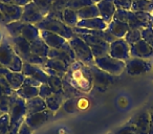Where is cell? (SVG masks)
<instances>
[{
    "mask_svg": "<svg viewBox=\"0 0 153 134\" xmlns=\"http://www.w3.org/2000/svg\"><path fill=\"white\" fill-rule=\"evenodd\" d=\"M7 114L10 115V121H11L9 132L13 134H18V131L21 125L24 123L26 116V101L18 96L15 91L11 96Z\"/></svg>",
    "mask_w": 153,
    "mask_h": 134,
    "instance_id": "obj_1",
    "label": "cell"
},
{
    "mask_svg": "<svg viewBox=\"0 0 153 134\" xmlns=\"http://www.w3.org/2000/svg\"><path fill=\"white\" fill-rule=\"evenodd\" d=\"M10 42H11L14 50L16 51V53L19 56L20 59L23 62L42 67L45 64V62L47 61V59H48V58L38 57L35 53H33L32 49H30V43L28 41H26L24 38H22L21 36L14 37V38L10 37Z\"/></svg>",
    "mask_w": 153,
    "mask_h": 134,
    "instance_id": "obj_2",
    "label": "cell"
},
{
    "mask_svg": "<svg viewBox=\"0 0 153 134\" xmlns=\"http://www.w3.org/2000/svg\"><path fill=\"white\" fill-rule=\"evenodd\" d=\"M0 64L12 71L21 73L23 61L16 53L7 37H3L0 43Z\"/></svg>",
    "mask_w": 153,
    "mask_h": 134,
    "instance_id": "obj_3",
    "label": "cell"
},
{
    "mask_svg": "<svg viewBox=\"0 0 153 134\" xmlns=\"http://www.w3.org/2000/svg\"><path fill=\"white\" fill-rule=\"evenodd\" d=\"M36 26L40 30H46V32L60 35L67 41L76 35L74 33V30L68 25H66L63 21L55 19V18H51L48 16H45L44 19L41 22H39L38 24H36Z\"/></svg>",
    "mask_w": 153,
    "mask_h": 134,
    "instance_id": "obj_4",
    "label": "cell"
},
{
    "mask_svg": "<svg viewBox=\"0 0 153 134\" xmlns=\"http://www.w3.org/2000/svg\"><path fill=\"white\" fill-rule=\"evenodd\" d=\"M68 43H69L74 55H76V61L81 62L82 64L86 66L94 64V58L91 49H90V46L85 41L82 40L79 36L74 35L71 39L68 40Z\"/></svg>",
    "mask_w": 153,
    "mask_h": 134,
    "instance_id": "obj_5",
    "label": "cell"
},
{
    "mask_svg": "<svg viewBox=\"0 0 153 134\" xmlns=\"http://www.w3.org/2000/svg\"><path fill=\"white\" fill-rule=\"evenodd\" d=\"M94 65H97L99 68L106 71L109 75L119 77L120 75L123 73V71H125L126 62L114 59L109 55H106L104 57L94 59Z\"/></svg>",
    "mask_w": 153,
    "mask_h": 134,
    "instance_id": "obj_6",
    "label": "cell"
},
{
    "mask_svg": "<svg viewBox=\"0 0 153 134\" xmlns=\"http://www.w3.org/2000/svg\"><path fill=\"white\" fill-rule=\"evenodd\" d=\"M88 68L91 73L92 78V86L96 89L99 90H105L106 88H108L110 85L115 83L117 78L114 76H111L109 73H107L106 71L100 69L97 65L92 64V65L88 66Z\"/></svg>",
    "mask_w": 153,
    "mask_h": 134,
    "instance_id": "obj_7",
    "label": "cell"
},
{
    "mask_svg": "<svg viewBox=\"0 0 153 134\" xmlns=\"http://www.w3.org/2000/svg\"><path fill=\"white\" fill-rule=\"evenodd\" d=\"M151 69H152V64L148 60L140 59V58H130L128 61H126L125 71L127 73V75L131 77L144 75V73H149Z\"/></svg>",
    "mask_w": 153,
    "mask_h": 134,
    "instance_id": "obj_8",
    "label": "cell"
},
{
    "mask_svg": "<svg viewBox=\"0 0 153 134\" xmlns=\"http://www.w3.org/2000/svg\"><path fill=\"white\" fill-rule=\"evenodd\" d=\"M109 56L121 61H128L130 59V45L125 39H115L109 44Z\"/></svg>",
    "mask_w": 153,
    "mask_h": 134,
    "instance_id": "obj_9",
    "label": "cell"
},
{
    "mask_svg": "<svg viewBox=\"0 0 153 134\" xmlns=\"http://www.w3.org/2000/svg\"><path fill=\"white\" fill-rule=\"evenodd\" d=\"M53 116V111H51L49 109H46V110L41 111V112L27 114L25 116V119H24V123H25L33 131H35V130L42 127L44 124H46Z\"/></svg>",
    "mask_w": 153,
    "mask_h": 134,
    "instance_id": "obj_10",
    "label": "cell"
},
{
    "mask_svg": "<svg viewBox=\"0 0 153 134\" xmlns=\"http://www.w3.org/2000/svg\"><path fill=\"white\" fill-rule=\"evenodd\" d=\"M45 16L42 14V12L38 9L36 4H35L33 1H30V3L23 7V13L21 16V21L24 23H28V24H38L39 22H41L44 19Z\"/></svg>",
    "mask_w": 153,
    "mask_h": 134,
    "instance_id": "obj_11",
    "label": "cell"
},
{
    "mask_svg": "<svg viewBox=\"0 0 153 134\" xmlns=\"http://www.w3.org/2000/svg\"><path fill=\"white\" fill-rule=\"evenodd\" d=\"M130 57L144 60L153 59V48L144 39H140L136 43L130 45Z\"/></svg>",
    "mask_w": 153,
    "mask_h": 134,
    "instance_id": "obj_12",
    "label": "cell"
},
{
    "mask_svg": "<svg viewBox=\"0 0 153 134\" xmlns=\"http://www.w3.org/2000/svg\"><path fill=\"white\" fill-rule=\"evenodd\" d=\"M0 12L4 17L5 24H7L21 19L22 13H23V7L14 4H9V3L0 2Z\"/></svg>",
    "mask_w": 153,
    "mask_h": 134,
    "instance_id": "obj_13",
    "label": "cell"
},
{
    "mask_svg": "<svg viewBox=\"0 0 153 134\" xmlns=\"http://www.w3.org/2000/svg\"><path fill=\"white\" fill-rule=\"evenodd\" d=\"M135 127L136 134H148L150 128V115L148 111H140L129 119Z\"/></svg>",
    "mask_w": 153,
    "mask_h": 134,
    "instance_id": "obj_14",
    "label": "cell"
},
{
    "mask_svg": "<svg viewBox=\"0 0 153 134\" xmlns=\"http://www.w3.org/2000/svg\"><path fill=\"white\" fill-rule=\"evenodd\" d=\"M21 73L25 77H32L34 79H36L41 84H47V81H48V76L45 73V71L43 70L41 66L23 62Z\"/></svg>",
    "mask_w": 153,
    "mask_h": 134,
    "instance_id": "obj_15",
    "label": "cell"
},
{
    "mask_svg": "<svg viewBox=\"0 0 153 134\" xmlns=\"http://www.w3.org/2000/svg\"><path fill=\"white\" fill-rule=\"evenodd\" d=\"M97 7L100 13V17L107 24L110 23L117 12V7H115L113 0H101L100 2L97 3Z\"/></svg>",
    "mask_w": 153,
    "mask_h": 134,
    "instance_id": "obj_16",
    "label": "cell"
},
{
    "mask_svg": "<svg viewBox=\"0 0 153 134\" xmlns=\"http://www.w3.org/2000/svg\"><path fill=\"white\" fill-rule=\"evenodd\" d=\"M40 37L48 45L49 48L53 49H62L64 45L67 43V40L62 36L51 32H46V30H40Z\"/></svg>",
    "mask_w": 153,
    "mask_h": 134,
    "instance_id": "obj_17",
    "label": "cell"
},
{
    "mask_svg": "<svg viewBox=\"0 0 153 134\" xmlns=\"http://www.w3.org/2000/svg\"><path fill=\"white\" fill-rule=\"evenodd\" d=\"M129 30L128 23L119 21L117 19H112V21L107 25V30L117 39H123Z\"/></svg>",
    "mask_w": 153,
    "mask_h": 134,
    "instance_id": "obj_18",
    "label": "cell"
},
{
    "mask_svg": "<svg viewBox=\"0 0 153 134\" xmlns=\"http://www.w3.org/2000/svg\"><path fill=\"white\" fill-rule=\"evenodd\" d=\"M108 24L104 21L101 17L90 18V19L80 20L78 22L76 27L87 28V30H107Z\"/></svg>",
    "mask_w": 153,
    "mask_h": 134,
    "instance_id": "obj_19",
    "label": "cell"
},
{
    "mask_svg": "<svg viewBox=\"0 0 153 134\" xmlns=\"http://www.w3.org/2000/svg\"><path fill=\"white\" fill-rule=\"evenodd\" d=\"M68 0H53L46 16L63 21V12L67 9Z\"/></svg>",
    "mask_w": 153,
    "mask_h": 134,
    "instance_id": "obj_20",
    "label": "cell"
},
{
    "mask_svg": "<svg viewBox=\"0 0 153 134\" xmlns=\"http://www.w3.org/2000/svg\"><path fill=\"white\" fill-rule=\"evenodd\" d=\"M46 109L47 107H46L45 100H43L39 96L34 98H30V100L26 101V115L41 112V111H44Z\"/></svg>",
    "mask_w": 153,
    "mask_h": 134,
    "instance_id": "obj_21",
    "label": "cell"
},
{
    "mask_svg": "<svg viewBox=\"0 0 153 134\" xmlns=\"http://www.w3.org/2000/svg\"><path fill=\"white\" fill-rule=\"evenodd\" d=\"M30 49H32V53H35L36 56H38V57L47 58L51 48L43 41V39L41 37H39L38 39H36V40L30 43Z\"/></svg>",
    "mask_w": 153,
    "mask_h": 134,
    "instance_id": "obj_22",
    "label": "cell"
},
{
    "mask_svg": "<svg viewBox=\"0 0 153 134\" xmlns=\"http://www.w3.org/2000/svg\"><path fill=\"white\" fill-rule=\"evenodd\" d=\"M24 79H25V76L22 73L10 70L9 73L7 75V80L9 82V85L14 91H16V90L21 87L24 82Z\"/></svg>",
    "mask_w": 153,
    "mask_h": 134,
    "instance_id": "obj_23",
    "label": "cell"
},
{
    "mask_svg": "<svg viewBox=\"0 0 153 134\" xmlns=\"http://www.w3.org/2000/svg\"><path fill=\"white\" fill-rule=\"evenodd\" d=\"M21 37L25 39L26 41H28L30 43H32L33 41H35L40 37V30L34 24L25 23V25H24L23 30L21 32Z\"/></svg>",
    "mask_w": 153,
    "mask_h": 134,
    "instance_id": "obj_24",
    "label": "cell"
},
{
    "mask_svg": "<svg viewBox=\"0 0 153 134\" xmlns=\"http://www.w3.org/2000/svg\"><path fill=\"white\" fill-rule=\"evenodd\" d=\"M64 101H65V98H64L63 94L53 93L51 96H48V98L45 100V103H46L47 109H49V110L55 113L56 111L59 110L60 107L63 105Z\"/></svg>",
    "mask_w": 153,
    "mask_h": 134,
    "instance_id": "obj_25",
    "label": "cell"
},
{
    "mask_svg": "<svg viewBox=\"0 0 153 134\" xmlns=\"http://www.w3.org/2000/svg\"><path fill=\"white\" fill-rule=\"evenodd\" d=\"M16 94L23 98L24 101H28L39 96V87H33V86H24L22 85L19 89L16 90Z\"/></svg>",
    "mask_w": 153,
    "mask_h": 134,
    "instance_id": "obj_26",
    "label": "cell"
},
{
    "mask_svg": "<svg viewBox=\"0 0 153 134\" xmlns=\"http://www.w3.org/2000/svg\"><path fill=\"white\" fill-rule=\"evenodd\" d=\"M78 14V17L80 20H84V19H90V18H96V17H100V13H99V10L97 4H91L85 7L83 9L76 11Z\"/></svg>",
    "mask_w": 153,
    "mask_h": 134,
    "instance_id": "obj_27",
    "label": "cell"
},
{
    "mask_svg": "<svg viewBox=\"0 0 153 134\" xmlns=\"http://www.w3.org/2000/svg\"><path fill=\"white\" fill-rule=\"evenodd\" d=\"M62 83H63V96L65 101L69 100V98H79L82 96V92L79 89H76V87H74L65 78L62 79Z\"/></svg>",
    "mask_w": 153,
    "mask_h": 134,
    "instance_id": "obj_28",
    "label": "cell"
},
{
    "mask_svg": "<svg viewBox=\"0 0 153 134\" xmlns=\"http://www.w3.org/2000/svg\"><path fill=\"white\" fill-rule=\"evenodd\" d=\"M48 59H56V60H60V61L64 62L66 65L69 67L74 62H76L74 60H72L65 51L61 50V49H53L51 48L49 49V53H48V56H47Z\"/></svg>",
    "mask_w": 153,
    "mask_h": 134,
    "instance_id": "obj_29",
    "label": "cell"
},
{
    "mask_svg": "<svg viewBox=\"0 0 153 134\" xmlns=\"http://www.w3.org/2000/svg\"><path fill=\"white\" fill-rule=\"evenodd\" d=\"M131 11L146 12V13L151 14L153 12V1L152 0H136V1H133Z\"/></svg>",
    "mask_w": 153,
    "mask_h": 134,
    "instance_id": "obj_30",
    "label": "cell"
},
{
    "mask_svg": "<svg viewBox=\"0 0 153 134\" xmlns=\"http://www.w3.org/2000/svg\"><path fill=\"white\" fill-rule=\"evenodd\" d=\"M80 21L79 17H78V14L76 11L70 9H66L63 12V22L68 25L69 27L74 28L78 25V22Z\"/></svg>",
    "mask_w": 153,
    "mask_h": 134,
    "instance_id": "obj_31",
    "label": "cell"
},
{
    "mask_svg": "<svg viewBox=\"0 0 153 134\" xmlns=\"http://www.w3.org/2000/svg\"><path fill=\"white\" fill-rule=\"evenodd\" d=\"M42 67L53 69V70L60 71V73H67L68 68H69L64 62L60 61V60H56V59H47V61L45 62V64Z\"/></svg>",
    "mask_w": 153,
    "mask_h": 134,
    "instance_id": "obj_32",
    "label": "cell"
},
{
    "mask_svg": "<svg viewBox=\"0 0 153 134\" xmlns=\"http://www.w3.org/2000/svg\"><path fill=\"white\" fill-rule=\"evenodd\" d=\"M25 23L22 22L21 20H18V21H14L11 23L5 24V28H7V33H9L10 37L14 38V37H19L21 36V32L23 30Z\"/></svg>",
    "mask_w": 153,
    "mask_h": 134,
    "instance_id": "obj_33",
    "label": "cell"
},
{
    "mask_svg": "<svg viewBox=\"0 0 153 134\" xmlns=\"http://www.w3.org/2000/svg\"><path fill=\"white\" fill-rule=\"evenodd\" d=\"M128 26L130 30H143V28H147V25L144 24L137 17H136L135 13L132 11H128Z\"/></svg>",
    "mask_w": 153,
    "mask_h": 134,
    "instance_id": "obj_34",
    "label": "cell"
},
{
    "mask_svg": "<svg viewBox=\"0 0 153 134\" xmlns=\"http://www.w3.org/2000/svg\"><path fill=\"white\" fill-rule=\"evenodd\" d=\"M47 84L53 90V93H60L63 94V83L62 79L59 77H53V76H48V81Z\"/></svg>",
    "mask_w": 153,
    "mask_h": 134,
    "instance_id": "obj_35",
    "label": "cell"
},
{
    "mask_svg": "<svg viewBox=\"0 0 153 134\" xmlns=\"http://www.w3.org/2000/svg\"><path fill=\"white\" fill-rule=\"evenodd\" d=\"M76 36H79L82 40L85 41L89 46H92V45H104V44H106V43H108L105 40H103L102 38H100V37L92 36V35L80 34V35H76Z\"/></svg>",
    "mask_w": 153,
    "mask_h": 134,
    "instance_id": "obj_36",
    "label": "cell"
},
{
    "mask_svg": "<svg viewBox=\"0 0 153 134\" xmlns=\"http://www.w3.org/2000/svg\"><path fill=\"white\" fill-rule=\"evenodd\" d=\"M109 44L110 43H106L104 45H92V46H90L94 59L109 55Z\"/></svg>",
    "mask_w": 153,
    "mask_h": 134,
    "instance_id": "obj_37",
    "label": "cell"
},
{
    "mask_svg": "<svg viewBox=\"0 0 153 134\" xmlns=\"http://www.w3.org/2000/svg\"><path fill=\"white\" fill-rule=\"evenodd\" d=\"M94 4L91 0H68L67 9L74 10V11H79V10L83 9L88 5Z\"/></svg>",
    "mask_w": 153,
    "mask_h": 134,
    "instance_id": "obj_38",
    "label": "cell"
},
{
    "mask_svg": "<svg viewBox=\"0 0 153 134\" xmlns=\"http://www.w3.org/2000/svg\"><path fill=\"white\" fill-rule=\"evenodd\" d=\"M124 39L128 44L132 45L142 39V32H140V30H129L127 34L125 35Z\"/></svg>",
    "mask_w": 153,
    "mask_h": 134,
    "instance_id": "obj_39",
    "label": "cell"
},
{
    "mask_svg": "<svg viewBox=\"0 0 153 134\" xmlns=\"http://www.w3.org/2000/svg\"><path fill=\"white\" fill-rule=\"evenodd\" d=\"M33 2L38 7V9L42 12V14L44 16H46L49 12V9L51 7L53 0H32Z\"/></svg>",
    "mask_w": 153,
    "mask_h": 134,
    "instance_id": "obj_40",
    "label": "cell"
},
{
    "mask_svg": "<svg viewBox=\"0 0 153 134\" xmlns=\"http://www.w3.org/2000/svg\"><path fill=\"white\" fill-rule=\"evenodd\" d=\"M78 103H79V100L78 98H69V100L64 101L63 103V109L68 113H74L78 110Z\"/></svg>",
    "mask_w": 153,
    "mask_h": 134,
    "instance_id": "obj_41",
    "label": "cell"
},
{
    "mask_svg": "<svg viewBox=\"0 0 153 134\" xmlns=\"http://www.w3.org/2000/svg\"><path fill=\"white\" fill-rule=\"evenodd\" d=\"M114 134H136L135 127L130 121H128L126 124H124L121 128L114 131Z\"/></svg>",
    "mask_w": 153,
    "mask_h": 134,
    "instance_id": "obj_42",
    "label": "cell"
},
{
    "mask_svg": "<svg viewBox=\"0 0 153 134\" xmlns=\"http://www.w3.org/2000/svg\"><path fill=\"white\" fill-rule=\"evenodd\" d=\"M10 126H11L10 115L7 114V113H4L2 116L0 117V134H7L9 133Z\"/></svg>",
    "mask_w": 153,
    "mask_h": 134,
    "instance_id": "obj_43",
    "label": "cell"
},
{
    "mask_svg": "<svg viewBox=\"0 0 153 134\" xmlns=\"http://www.w3.org/2000/svg\"><path fill=\"white\" fill-rule=\"evenodd\" d=\"M142 39H144L149 45L153 48V27H147L140 30Z\"/></svg>",
    "mask_w": 153,
    "mask_h": 134,
    "instance_id": "obj_44",
    "label": "cell"
},
{
    "mask_svg": "<svg viewBox=\"0 0 153 134\" xmlns=\"http://www.w3.org/2000/svg\"><path fill=\"white\" fill-rule=\"evenodd\" d=\"M117 10H125V11H131L133 0H113Z\"/></svg>",
    "mask_w": 153,
    "mask_h": 134,
    "instance_id": "obj_45",
    "label": "cell"
},
{
    "mask_svg": "<svg viewBox=\"0 0 153 134\" xmlns=\"http://www.w3.org/2000/svg\"><path fill=\"white\" fill-rule=\"evenodd\" d=\"M9 71H10V69H7V67H4L3 65L0 64V85L5 88H11L9 85V82H7V75L9 73Z\"/></svg>",
    "mask_w": 153,
    "mask_h": 134,
    "instance_id": "obj_46",
    "label": "cell"
},
{
    "mask_svg": "<svg viewBox=\"0 0 153 134\" xmlns=\"http://www.w3.org/2000/svg\"><path fill=\"white\" fill-rule=\"evenodd\" d=\"M51 94H53V90L49 87L48 84H41L39 86V96L42 98L43 100H46Z\"/></svg>",
    "mask_w": 153,
    "mask_h": 134,
    "instance_id": "obj_47",
    "label": "cell"
},
{
    "mask_svg": "<svg viewBox=\"0 0 153 134\" xmlns=\"http://www.w3.org/2000/svg\"><path fill=\"white\" fill-rule=\"evenodd\" d=\"M113 19H117V20H119V21L126 22V23H127L128 11H125V10H117L114 16H113Z\"/></svg>",
    "mask_w": 153,
    "mask_h": 134,
    "instance_id": "obj_48",
    "label": "cell"
},
{
    "mask_svg": "<svg viewBox=\"0 0 153 134\" xmlns=\"http://www.w3.org/2000/svg\"><path fill=\"white\" fill-rule=\"evenodd\" d=\"M32 0H1V2L9 3V4L18 5V7H25L27 3H30Z\"/></svg>",
    "mask_w": 153,
    "mask_h": 134,
    "instance_id": "obj_49",
    "label": "cell"
},
{
    "mask_svg": "<svg viewBox=\"0 0 153 134\" xmlns=\"http://www.w3.org/2000/svg\"><path fill=\"white\" fill-rule=\"evenodd\" d=\"M22 85L24 86H33V87H39V86L41 85V83L39 81H37L36 79H34V78L32 77H25V79H24V82Z\"/></svg>",
    "mask_w": 153,
    "mask_h": 134,
    "instance_id": "obj_50",
    "label": "cell"
},
{
    "mask_svg": "<svg viewBox=\"0 0 153 134\" xmlns=\"http://www.w3.org/2000/svg\"><path fill=\"white\" fill-rule=\"evenodd\" d=\"M18 134H33V130L25 123H23L18 131Z\"/></svg>",
    "mask_w": 153,
    "mask_h": 134,
    "instance_id": "obj_51",
    "label": "cell"
},
{
    "mask_svg": "<svg viewBox=\"0 0 153 134\" xmlns=\"http://www.w3.org/2000/svg\"><path fill=\"white\" fill-rule=\"evenodd\" d=\"M0 24H2V25H5L4 17H3V15L1 14V12H0Z\"/></svg>",
    "mask_w": 153,
    "mask_h": 134,
    "instance_id": "obj_52",
    "label": "cell"
},
{
    "mask_svg": "<svg viewBox=\"0 0 153 134\" xmlns=\"http://www.w3.org/2000/svg\"><path fill=\"white\" fill-rule=\"evenodd\" d=\"M149 115H150V123H153V106H152V108H151V111H150V113H149Z\"/></svg>",
    "mask_w": 153,
    "mask_h": 134,
    "instance_id": "obj_53",
    "label": "cell"
},
{
    "mask_svg": "<svg viewBox=\"0 0 153 134\" xmlns=\"http://www.w3.org/2000/svg\"><path fill=\"white\" fill-rule=\"evenodd\" d=\"M148 134H153V123H150V128H149Z\"/></svg>",
    "mask_w": 153,
    "mask_h": 134,
    "instance_id": "obj_54",
    "label": "cell"
},
{
    "mask_svg": "<svg viewBox=\"0 0 153 134\" xmlns=\"http://www.w3.org/2000/svg\"><path fill=\"white\" fill-rule=\"evenodd\" d=\"M151 25H152V27H153V12L151 13Z\"/></svg>",
    "mask_w": 153,
    "mask_h": 134,
    "instance_id": "obj_55",
    "label": "cell"
},
{
    "mask_svg": "<svg viewBox=\"0 0 153 134\" xmlns=\"http://www.w3.org/2000/svg\"><path fill=\"white\" fill-rule=\"evenodd\" d=\"M2 39H3V35H2V33H1V30H0V43H1Z\"/></svg>",
    "mask_w": 153,
    "mask_h": 134,
    "instance_id": "obj_56",
    "label": "cell"
},
{
    "mask_svg": "<svg viewBox=\"0 0 153 134\" xmlns=\"http://www.w3.org/2000/svg\"><path fill=\"white\" fill-rule=\"evenodd\" d=\"M91 1H92V2L94 3V4H97V3H98V2H100L101 0H91Z\"/></svg>",
    "mask_w": 153,
    "mask_h": 134,
    "instance_id": "obj_57",
    "label": "cell"
},
{
    "mask_svg": "<svg viewBox=\"0 0 153 134\" xmlns=\"http://www.w3.org/2000/svg\"><path fill=\"white\" fill-rule=\"evenodd\" d=\"M3 114H4V113H3V112H2V111H1V110H0V117H1V116H2V115H3Z\"/></svg>",
    "mask_w": 153,
    "mask_h": 134,
    "instance_id": "obj_58",
    "label": "cell"
},
{
    "mask_svg": "<svg viewBox=\"0 0 153 134\" xmlns=\"http://www.w3.org/2000/svg\"><path fill=\"white\" fill-rule=\"evenodd\" d=\"M133 1H136V0H133Z\"/></svg>",
    "mask_w": 153,
    "mask_h": 134,
    "instance_id": "obj_59",
    "label": "cell"
},
{
    "mask_svg": "<svg viewBox=\"0 0 153 134\" xmlns=\"http://www.w3.org/2000/svg\"><path fill=\"white\" fill-rule=\"evenodd\" d=\"M0 2H1V0H0Z\"/></svg>",
    "mask_w": 153,
    "mask_h": 134,
    "instance_id": "obj_60",
    "label": "cell"
},
{
    "mask_svg": "<svg viewBox=\"0 0 153 134\" xmlns=\"http://www.w3.org/2000/svg\"><path fill=\"white\" fill-rule=\"evenodd\" d=\"M152 1H153V0H152Z\"/></svg>",
    "mask_w": 153,
    "mask_h": 134,
    "instance_id": "obj_61",
    "label": "cell"
}]
</instances>
